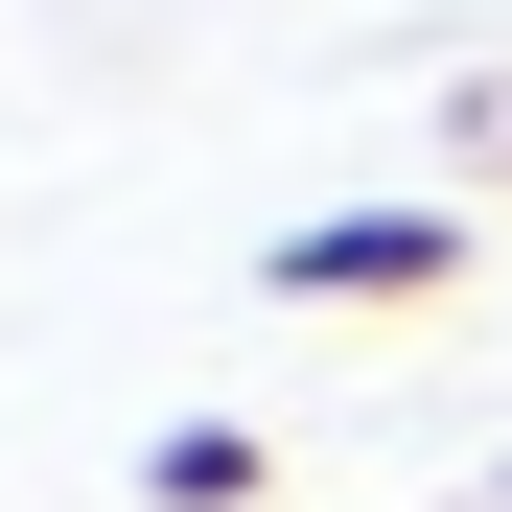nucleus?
Listing matches in <instances>:
<instances>
[{"mask_svg":"<svg viewBox=\"0 0 512 512\" xmlns=\"http://www.w3.org/2000/svg\"><path fill=\"white\" fill-rule=\"evenodd\" d=\"M256 489H280L256 419H163V443H140V512H256Z\"/></svg>","mask_w":512,"mask_h":512,"instance_id":"obj_2","label":"nucleus"},{"mask_svg":"<svg viewBox=\"0 0 512 512\" xmlns=\"http://www.w3.org/2000/svg\"><path fill=\"white\" fill-rule=\"evenodd\" d=\"M466 256H489V210H466V187H396V210H303L256 280H280V303H326V326H396V303H443Z\"/></svg>","mask_w":512,"mask_h":512,"instance_id":"obj_1","label":"nucleus"}]
</instances>
